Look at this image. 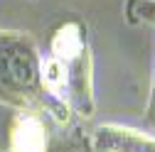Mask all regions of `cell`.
I'll return each mask as SVG.
<instances>
[{
	"label": "cell",
	"instance_id": "6da1fadb",
	"mask_svg": "<svg viewBox=\"0 0 155 152\" xmlns=\"http://www.w3.org/2000/svg\"><path fill=\"white\" fill-rule=\"evenodd\" d=\"M40 62L42 54L27 32L0 30V106L45 110Z\"/></svg>",
	"mask_w": 155,
	"mask_h": 152
},
{
	"label": "cell",
	"instance_id": "7a4b0ae2",
	"mask_svg": "<svg viewBox=\"0 0 155 152\" xmlns=\"http://www.w3.org/2000/svg\"><path fill=\"white\" fill-rule=\"evenodd\" d=\"M47 54L62 62L71 79V113L74 118L94 116V59L89 47V30L79 15L64 17L54 25L47 40Z\"/></svg>",
	"mask_w": 155,
	"mask_h": 152
},
{
	"label": "cell",
	"instance_id": "3957f363",
	"mask_svg": "<svg viewBox=\"0 0 155 152\" xmlns=\"http://www.w3.org/2000/svg\"><path fill=\"white\" fill-rule=\"evenodd\" d=\"M49 123H54L42 108L15 110L10 125V147L8 152H74L79 145H67L54 150Z\"/></svg>",
	"mask_w": 155,
	"mask_h": 152
},
{
	"label": "cell",
	"instance_id": "277c9868",
	"mask_svg": "<svg viewBox=\"0 0 155 152\" xmlns=\"http://www.w3.org/2000/svg\"><path fill=\"white\" fill-rule=\"evenodd\" d=\"M86 150L91 152H155V135L130 125L104 123L86 135Z\"/></svg>",
	"mask_w": 155,
	"mask_h": 152
},
{
	"label": "cell",
	"instance_id": "5b68a950",
	"mask_svg": "<svg viewBox=\"0 0 155 152\" xmlns=\"http://www.w3.org/2000/svg\"><path fill=\"white\" fill-rule=\"evenodd\" d=\"M126 20L130 25L148 22L155 27V0H128L126 3Z\"/></svg>",
	"mask_w": 155,
	"mask_h": 152
},
{
	"label": "cell",
	"instance_id": "8992f818",
	"mask_svg": "<svg viewBox=\"0 0 155 152\" xmlns=\"http://www.w3.org/2000/svg\"><path fill=\"white\" fill-rule=\"evenodd\" d=\"M145 125L155 130V59H153V88H150V101L145 108Z\"/></svg>",
	"mask_w": 155,
	"mask_h": 152
}]
</instances>
